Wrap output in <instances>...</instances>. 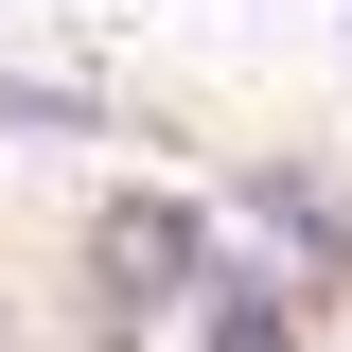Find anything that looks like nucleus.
Returning <instances> with one entry per match:
<instances>
[{"mask_svg":"<svg viewBox=\"0 0 352 352\" xmlns=\"http://www.w3.org/2000/svg\"><path fill=\"white\" fill-rule=\"evenodd\" d=\"M53 282H71V300H124V317H194L229 282V212H212V176H176V159H124V176H88L71 212H53Z\"/></svg>","mask_w":352,"mask_h":352,"instance_id":"obj_1","label":"nucleus"},{"mask_svg":"<svg viewBox=\"0 0 352 352\" xmlns=\"http://www.w3.org/2000/svg\"><path fill=\"white\" fill-rule=\"evenodd\" d=\"M212 212L264 282H300L317 317H352V159L335 141H229L212 159Z\"/></svg>","mask_w":352,"mask_h":352,"instance_id":"obj_2","label":"nucleus"},{"mask_svg":"<svg viewBox=\"0 0 352 352\" xmlns=\"http://www.w3.org/2000/svg\"><path fill=\"white\" fill-rule=\"evenodd\" d=\"M0 141H18V159H88V141H141V106H124V88H88V71L0 53Z\"/></svg>","mask_w":352,"mask_h":352,"instance_id":"obj_3","label":"nucleus"},{"mask_svg":"<svg viewBox=\"0 0 352 352\" xmlns=\"http://www.w3.org/2000/svg\"><path fill=\"white\" fill-rule=\"evenodd\" d=\"M176 352H335V317H317L300 282H264V264L229 247V282H212L194 317H176Z\"/></svg>","mask_w":352,"mask_h":352,"instance_id":"obj_4","label":"nucleus"},{"mask_svg":"<svg viewBox=\"0 0 352 352\" xmlns=\"http://www.w3.org/2000/svg\"><path fill=\"white\" fill-rule=\"evenodd\" d=\"M0 352H53V264L0 247Z\"/></svg>","mask_w":352,"mask_h":352,"instance_id":"obj_5","label":"nucleus"}]
</instances>
